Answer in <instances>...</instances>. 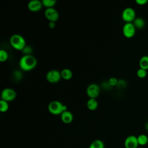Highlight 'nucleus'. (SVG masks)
<instances>
[{"label":"nucleus","instance_id":"26","mask_svg":"<svg viewBox=\"0 0 148 148\" xmlns=\"http://www.w3.org/2000/svg\"><path fill=\"white\" fill-rule=\"evenodd\" d=\"M135 2L139 5H144L147 3L148 1L147 0H136Z\"/></svg>","mask_w":148,"mask_h":148},{"label":"nucleus","instance_id":"27","mask_svg":"<svg viewBox=\"0 0 148 148\" xmlns=\"http://www.w3.org/2000/svg\"><path fill=\"white\" fill-rule=\"evenodd\" d=\"M56 27V23L54 22H49V27L50 28H54Z\"/></svg>","mask_w":148,"mask_h":148},{"label":"nucleus","instance_id":"3","mask_svg":"<svg viewBox=\"0 0 148 148\" xmlns=\"http://www.w3.org/2000/svg\"><path fill=\"white\" fill-rule=\"evenodd\" d=\"M10 44L12 47L17 50L22 51L26 46V42L24 38L19 34H13L9 39Z\"/></svg>","mask_w":148,"mask_h":148},{"label":"nucleus","instance_id":"15","mask_svg":"<svg viewBox=\"0 0 148 148\" xmlns=\"http://www.w3.org/2000/svg\"><path fill=\"white\" fill-rule=\"evenodd\" d=\"M61 79H63L65 80H70L73 76L72 71L69 68H64L61 71Z\"/></svg>","mask_w":148,"mask_h":148},{"label":"nucleus","instance_id":"28","mask_svg":"<svg viewBox=\"0 0 148 148\" xmlns=\"http://www.w3.org/2000/svg\"><path fill=\"white\" fill-rule=\"evenodd\" d=\"M145 128H146V130L148 131V121L146 123V124H145Z\"/></svg>","mask_w":148,"mask_h":148},{"label":"nucleus","instance_id":"11","mask_svg":"<svg viewBox=\"0 0 148 148\" xmlns=\"http://www.w3.org/2000/svg\"><path fill=\"white\" fill-rule=\"evenodd\" d=\"M42 6V2L39 0H32L29 1L27 5L28 10L33 12H36L40 10Z\"/></svg>","mask_w":148,"mask_h":148},{"label":"nucleus","instance_id":"18","mask_svg":"<svg viewBox=\"0 0 148 148\" xmlns=\"http://www.w3.org/2000/svg\"><path fill=\"white\" fill-rule=\"evenodd\" d=\"M137 140L139 145L144 146L147 144L148 137L145 134H140L137 136Z\"/></svg>","mask_w":148,"mask_h":148},{"label":"nucleus","instance_id":"9","mask_svg":"<svg viewBox=\"0 0 148 148\" xmlns=\"http://www.w3.org/2000/svg\"><path fill=\"white\" fill-rule=\"evenodd\" d=\"M44 14L45 17L49 22L56 23L59 18V13L58 11L54 8H47L45 10Z\"/></svg>","mask_w":148,"mask_h":148},{"label":"nucleus","instance_id":"1","mask_svg":"<svg viewBox=\"0 0 148 148\" xmlns=\"http://www.w3.org/2000/svg\"><path fill=\"white\" fill-rule=\"evenodd\" d=\"M36 58L31 55H23L20 59L18 65L21 69L24 71H30L34 69L37 65Z\"/></svg>","mask_w":148,"mask_h":148},{"label":"nucleus","instance_id":"30","mask_svg":"<svg viewBox=\"0 0 148 148\" xmlns=\"http://www.w3.org/2000/svg\"><path fill=\"white\" fill-rule=\"evenodd\" d=\"M147 145H148V141H147Z\"/></svg>","mask_w":148,"mask_h":148},{"label":"nucleus","instance_id":"6","mask_svg":"<svg viewBox=\"0 0 148 148\" xmlns=\"http://www.w3.org/2000/svg\"><path fill=\"white\" fill-rule=\"evenodd\" d=\"M1 99L7 102H10L14 100L16 97V92L12 88H5L1 92Z\"/></svg>","mask_w":148,"mask_h":148},{"label":"nucleus","instance_id":"22","mask_svg":"<svg viewBox=\"0 0 148 148\" xmlns=\"http://www.w3.org/2000/svg\"><path fill=\"white\" fill-rule=\"evenodd\" d=\"M147 70L142 69V68H139L137 71H136V75L139 78H144L147 76Z\"/></svg>","mask_w":148,"mask_h":148},{"label":"nucleus","instance_id":"4","mask_svg":"<svg viewBox=\"0 0 148 148\" xmlns=\"http://www.w3.org/2000/svg\"><path fill=\"white\" fill-rule=\"evenodd\" d=\"M122 19L125 23H132L136 18L135 10L131 7L125 8L121 13Z\"/></svg>","mask_w":148,"mask_h":148},{"label":"nucleus","instance_id":"17","mask_svg":"<svg viewBox=\"0 0 148 148\" xmlns=\"http://www.w3.org/2000/svg\"><path fill=\"white\" fill-rule=\"evenodd\" d=\"M104 143L102 140L96 139L91 142L88 148H104Z\"/></svg>","mask_w":148,"mask_h":148},{"label":"nucleus","instance_id":"10","mask_svg":"<svg viewBox=\"0 0 148 148\" xmlns=\"http://www.w3.org/2000/svg\"><path fill=\"white\" fill-rule=\"evenodd\" d=\"M138 146L137 136L135 135H129L124 140L125 148H138Z\"/></svg>","mask_w":148,"mask_h":148},{"label":"nucleus","instance_id":"24","mask_svg":"<svg viewBox=\"0 0 148 148\" xmlns=\"http://www.w3.org/2000/svg\"><path fill=\"white\" fill-rule=\"evenodd\" d=\"M32 51V47H31L29 46H25V47L22 50V52L24 53V55H31Z\"/></svg>","mask_w":148,"mask_h":148},{"label":"nucleus","instance_id":"14","mask_svg":"<svg viewBox=\"0 0 148 148\" xmlns=\"http://www.w3.org/2000/svg\"><path fill=\"white\" fill-rule=\"evenodd\" d=\"M136 29H142L145 26L146 23L142 17H136L132 23Z\"/></svg>","mask_w":148,"mask_h":148},{"label":"nucleus","instance_id":"19","mask_svg":"<svg viewBox=\"0 0 148 148\" xmlns=\"http://www.w3.org/2000/svg\"><path fill=\"white\" fill-rule=\"evenodd\" d=\"M42 2L43 6L46 7V9L54 8V5L56 4V0H42Z\"/></svg>","mask_w":148,"mask_h":148},{"label":"nucleus","instance_id":"7","mask_svg":"<svg viewBox=\"0 0 148 148\" xmlns=\"http://www.w3.org/2000/svg\"><path fill=\"white\" fill-rule=\"evenodd\" d=\"M100 87L95 83H91L88 86L86 89V93L89 98H96L100 94Z\"/></svg>","mask_w":148,"mask_h":148},{"label":"nucleus","instance_id":"20","mask_svg":"<svg viewBox=\"0 0 148 148\" xmlns=\"http://www.w3.org/2000/svg\"><path fill=\"white\" fill-rule=\"evenodd\" d=\"M9 103L7 101L1 99L0 100V111L2 113L6 112L9 109Z\"/></svg>","mask_w":148,"mask_h":148},{"label":"nucleus","instance_id":"25","mask_svg":"<svg viewBox=\"0 0 148 148\" xmlns=\"http://www.w3.org/2000/svg\"><path fill=\"white\" fill-rule=\"evenodd\" d=\"M126 86V83L124 80H118V83L117 84V86L119 88H124Z\"/></svg>","mask_w":148,"mask_h":148},{"label":"nucleus","instance_id":"21","mask_svg":"<svg viewBox=\"0 0 148 148\" xmlns=\"http://www.w3.org/2000/svg\"><path fill=\"white\" fill-rule=\"evenodd\" d=\"M9 55L8 52L4 49L0 50V61L1 62H5L8 58Z\"/></svg>","mask_w":148,"mask_h":148},{"label":"nucleus","instance_id":"29","mask_svg":"<svg viewBox=\"0 0 148 148\" xmlns=\"http://www.w3.org/2000/svg\"><path fill=\"white\" fill-rule=\"evenodd\" d=\"M138 148H143V147H138Z\"/></svg>","mask_w":148,"mask_h":148},{"label":"nucleus","instance_id":"8","mask_svg":"<svg viewBox=\"0 0 148 148\" xmlns=\"http://www.w3.org/2000/svg\"><path fill=\"white\" fill-rule=\"evenodd\" d=\"M123 35L127 38H132L136 32V28L132 23H125L123 27Z\"/></svg>","mask_w":148,"mask_h":148},{"label":"nucleus","instance_id":"5","mask_svg":"<svg viewBox=\"0 0 148 148\" xmlns=\"http://www.w3.org/2000/svg\"><path fill=\"white\" fill-rule=\"evenodd\" d=\"M46 78L50 83H57L61 79V72L57 69H51L47 72Z\"/></svg>","mask_w":148,"mask_h":148},{"label":"nucleus","instance_id":"23","mask_svg":"<svg viewBox=\"0 0 148 148\" xmlns=\"http://www.w3.org/2000/svg\"><path fill=\"white\" fill-rule=\"evenodd\" d=\"M108 82L110 86H117V84L118 80L115 77H111L109 79Z\"/></svg>","mask_w":148,"mask_h":148},{"label":"nucleus","instance_id":"13","mask_svg":"<svg viewBox=\"0 0 148 148\" xmlns=\"http://www.w3.org/2000/svg\"><path fill=\"white\" fill-rule=\"evenodd\" d=\"M87 107L90 110H95L98 106V102L96 98H89L87 101Z\"/></svg>","mask_w":148,"mask_h":148},{"label":"nucleus","instance_id":"16","mask_svg":"<svg viewBox=\"0 0 148 148\" xmlns=\"http://www.w3.org/2000/svg\"><path fill=\"white\" fill-rule=\"evenodd\" d=\"M139 66L140 68L147 70L148 69V56H143L139 61Z\"/></svg>","mask_w":148,"mask_h":148},{"label":"nucleus","instance_id":"12","mask_svg":"<svg viewBox=\"0 0 148 148\" xmlns=\"http://www.w3.org/2000/svg\"><path fill=\"white\" fill-rule=\"evenodd\" d=\"M61 119L64 123L69 124L73 121V114L70 111L66 110L61 114Z\"/></svg>","mask_w":148,"mask_h":148},{"label":"nucleus","instance_id":"2","mask_svg":"<svg viewBox=\"0 0 148 148\" xmlns=\"http://www.w3.org/2000/svg\"><path fill=\"white\" fill-rule=\"evenodd\" d=\"M66 110V106L59 101H52L48 105L49 112L54 115H61Z\"/></svg>","mask_w":148,"mask_h":148}]
</instances>
